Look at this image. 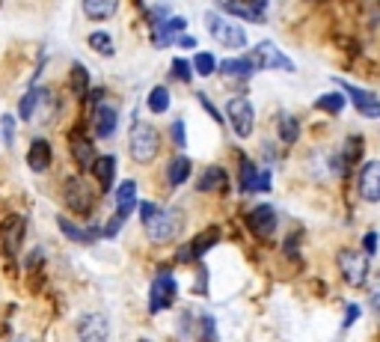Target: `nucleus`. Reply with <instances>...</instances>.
<instances>
[{
    "label": "nucleus",
    "instance_id": "obj_6",
    "mask_svg": "<svg viewBox=\"0 0 380 342\" xmlns=\"http://www.w3.org/2000/svg\"><path fill=\"white\" fill-rule=\"evenodd\" d=\"M176 295H178L176 277L167 274V271H161L155 280H152V289H149V310L152 312L169 310V307H173V301H176Z\"/></svg>",
    "mask_w": 380,
    "mask_h": 342
},
{
    "label": "nucleus",
    "instance_id": "obj_23",
    "mask_svg": "<svg viewBox=\"0 0 380 342\" xmlns=\"http://www.w3.org/2000/svg\"><path fill=\"white\" fill-rule=\"evenodd\" d=\"M185 27H187V21H185L182 15L169 18V21H161V24H158V33L152 36V42H155L158 48H164V45L173 42V36H176V33H182V30H185Z\"/></svg>",
    "mask_w": 380,
    "mask_h": 342
},
{
    "label": "nucleus",
    "instance_id": "obj_32",
    "mask_svg": "<svg viewBox=\"0 0 380 342\" xmlns=\"http://www.w3.org/2000/svg\"><path fill=\"white\" fill-rule=\"evenodd\" d=\"M69 84H71V89H75V93H80V95H84L86 89H89V71L80 66V62H75V66H71Z\"/></svg>",
    "mask_w": 380,
    "mask_h": 342
},
{
    "label": "nucleus",
    "instance_id": "obj_9",
    "mask_svg": "<svg viewBox=\"0 0 380 342\" xmlns=\"http://www.w3.org/2000/svg\"><path fill=\"white\" fill-rule=\"evenodd\" d=\"M339 268L351 286H363L368 277V268H372V259L366 253H357V250H345V253L339 256Z\"/></svg>",
    "mask_w": 380,
    "mask_h": 342
},
{
    "label": "nucleus",
    "instance_id": "obj_35",
    "mask_svg": "<svg viewBox=\"0 0 380 342\" xmlns=\"http://www.w3.org/2000/svg\"><path fill=\"white\" fill-rule=\"evenodd\" d=\"M359 149H363V140H359V137H351L348 146H345V152H342V155H345V158H342V161H345V170L359 158Z\"/></svg>",
    "mask_w": 380,
    "mask_h": 342
},
{
    "label": "nucleus",
    "instance_id": "obj_47",
    "mask_svg": "<svg viewBox=\"0 0 380 342\" xmlns=\"http://www.w3.org/2000/svg\"><path fill=\"white\" fill-rule=\"evenodd\" d=\"M12 342H33V339H27V337H18V339H12Z\"/></svg>",
    "mask_w": 380,
    "mask_h": 342
},
{
    "label": "nucleus",
    "instance_id": "obj_28",
    "mask_svg": "<svg viewBox=\"0 0 380 342\" xmlns=\"http://www.w3.org/2000/svg\"><path fill=\"white\" fill-rule=\"evenodd\" d=\"M149 111L152 113H167L169 111V89L167 87H155L149 93Z\"/></svg>",
    "mask_w": 380,
    "mask_h": 342
},
{
    "label": "nucleus",
    "instance_id": "obj_48",
    "mask_svg": "<svg viewBox=\"0 0 380 342\" xmlns=\"http://www.w3.org/2000/svg\"><path fill=\"white\" fill-rule=\"evenodd\" d=\"M140 342H152V339H140Z\"/></svg>",
    "mask_w": 380,
    "mask_h": 342
},
{
    "label": "nucleus",
    "instance_id": "obj_43",
    "mask_svg": "<svg viewBox=\"0 0 380 342\" xmlns=\"http://www.w3.org/2000/svg\"><path fill=\"white\" fill-rule=\"evenodd\" d=\"M359 319V307H357V304H351V307H348V316H345V321H342V328H351V325H354V321Z\"/></svg>",
    "mask_w": 380,
    "mask_h": 342
},
{
    "label": "nucleus",
    "instance_id": "obj_19",
    "mask_svg": "<svg viewBox=\"0 0 380 342\" xmlns=\"http://www.w3.org/2000/svg\"><path fill=\"white\" fill-rule=\"evenodd\" d=\"M226 182H229V176H226V170L223 167H205L202 170V176H199V182H196V187L202 194H214V191H223L226 187Z\"/></svg>",
    "mask_w": 380,
    "mask_h": 342
},
{
    "label": "nucleus",
    "instance_id": "obj_39",
    "mask_svg": "<svg viewBox=\"0 0 380 342\" xmlns=\"http://www.w3.org/2000/svg\"><path fill=\"white\" fill-rule=\"evenodd\" d=\"M169 131H173V143L185 146V143H187V137H185V122H182V119H176L173 125H169Z\"/></svg>",
    "mask_w": 380,
    "mask_h": 342
},
{
    "label": "nucleus",
    "instance_id": "obj_38",
    "mask_svg": "<svg viewBox=\"0 0 380 342\" xmlns=\"http://www.w3.org/2000/svg\"><path fill=\"white\" fill-rule=\"evenodd\" d=\"M0 125H3V140H6V146H12V143H15V119H12V116H3V119H0Z\"/></svg>",
    "mask_w": 380,
    "mask_h": 342
},
{
    "label": "nucleus",
    "instance_id": "obj_11",
    "mask_svg": "<svg viewBox=\"0 0 380 342\" xmlns=\"http://www.w3.org/2000/svg\"><path fill=\"white\" fill-rule=\"evenodd\" d=\"M339 87L345 89V95H351V102H354V107L363 116H368V119H380V98L375 93H368V89H359L354 84H345V80H339Z\"/></svg>",
    "mask_w": 380,
    "mask_h": 342
},
{
    "label": "nucleus",
    "instance_id": "obj_46",
    "mask_svg": "<svg viewBox=\"0 0 380 342\" xmlns=\"http://www.w3.org/2000/svg\"><path fill=\"white\" fill-rule=\"evenodd\" d=\"M372 307H375V310H380V286L372 292Z\"/></svg>",
    "mask_w": 380,
    "mask_h": 342
},
{
    "label": "nucleus",
    "instance_id": "obj_8",
    "mask_svg": "<svg viewBox=\"0 0 380 342\" xmlns=\"http://www.w3.org/2000/svg\"><path fill=\"white\" fill-rule=\"evenodd\" d=\"M252 62L256 69H279V71H294V62L276 48L274 42H259L252 48Z\"/></svg>",
    "mask_w": 380,
    "mask_h": 342
},
{
    "label": "nucleus",
    "instance_id": "obj_31",
    "mask_svg": "<svg viewBox=\"0 0 380 342\" xmlns=\"http://www.w3.org/2000/svg\"><path fill=\"white\" fill-rule=\"evenodd\" d=\"M193 71H196V75H202V78L214 75V71H217V60H214V54L199 51L196 57H193Z\"/></svg>",
    "mask_w": 380,
    "mask_h": 342
},
{
    "label": "nucleus",
    "instance_id": "obj_13",
    "mask_svg": "<svg viewBox=\"0 0 380 342\" xmlns=\"http://www.w3.org/2000/svg\"><path fill=\"white\" fill-rule=\"evenodd\" d=\"M116 125H119V107L116 104H95V113H93V128H95V137H113L116 134Z\"/></svg>",
    "mask_w": 380,
    "mask_h": 342
},
{
    "label": "nucleus",
    "instance_id": "obj_2",
    "mask_svg": "<svg viewBox=\"0 0 380 342\" xmlns=\"http://www.w3.org/2000/svg\"><path fill=\"white\" fill-rule=\"evenodd\" d=\"M158 146H161V140H158L155 125H149V122H134L131 125L128 152H131V158L137 161V164H149V161H155Z\"/></svg>",
    "mask_w": 380,
    "mask_h": 342
},
{
    "label": "nucleus",
    "instance_id": "obj_36",
    "mask_svg": "<svg viewBox=\"0 0 380 342\" xmlns=\"http://www.w3.org/2000/svg\"><path fill=\"white\" fill-rule=\"evenodd\" d=\"M173 75L178 78V80H187L193 78V69H190V60H185V57H178V60H173Z\"/></svg>",
    "mask_w": 380,
    "mask_h": 342
},
{
    "label": "nucleus",
    "instance_id": "obj_10",
    "mask_svg": "<svg viewBox=\"0 0 380 342\" xmlns=\"http://www.w3.org/2000/svg\"><path fill=\"white\" fill-rule=\"evenodd\" d=\"M62 200L75 214H89L93 212V194H89V187L80 182L78 176L66 179V185H62Z\"/></svg>",
    "mask_w": 380,
    "mask_h": 342
},
{
    "label": "nucleus",
    "instance_id": "obj_24",
    "mask_svg": "<svg viewBox=\"0 0 380 342\" xmlns=\"http://www.w3.org/2000/svg\"><path fill=\"white\" fill-rule=\"evenodd\" d=\"M71 155H75L78 161V167H84V170H93L95 164V149H93V143H89L86 137H71Z\"/></svg>",
    "mask_w": 380,
    "mask_h": 342
},
{
    "label": "nucleus",
    "instance_id": "obj_15",
    "mask_svg": "<svg viewBox=\"0 0 380 342\" xmlns=\"http://www.w3.org/2000/svg\"><path fill=\"white\" fill-rule=\"evenodd\" d=\"M241 191L244 194L270 191V173H268V170H256L252 161H244V164H241Z\"/></svg>",
    "mask_w": 380,
    "mask_h": 342
},
{
    "label": "nucleus",
    "instance_id": "obj_12",
    "mask_svg": "<svg viewBox=\"0 0 380 342\" xmlns=\"http://www.w3.org/2000/svg\"><path fill=\"white\" fill-rule=\"evenodd\" d=\"M357 187L366 203H380V161H368V164L359 170Z\"/></svg>",
    "mask_w": 380,
    "mask_h": 342
},
{
    "label": "nucleus",
    "instance_id": "obj_1",
    "mask_svg": "<svg viewBox=\"0 0 380 342\" xmlns=\"http://www.w3.org/2000/svg\"><path fill=\"white\" fill-rule=\"evenodd\" d=\"M18 111H21L24 122L45 125V122L54 119V113H57V102H54V93L48 87H33L30 93L21 98V107H18Z\"/></svg>",
    "mask_w": 380,
    "mask_h": 342
},
{
    "label": "nucleus",
    "instance_id": "obj_17",
    "mask_svg": "<svg viewBox=\"0 0 380 342\" xmlns=\"http://www.w3.org/2000/svg\"><path fill=\"white\" fill-rule=\"evenodd\" d=\"M137 205H140L137 203V182H134V179H128V182H122L119 191H116V214L128 220L131 212L137 209Z\"/></svg>",
    "mask_w": 380,
    "mask_h": 342
},
{
    "label": "nucleus",
    "instance_id": "obj_37",
    "mask_svg": "<svg viewBox=\"0 0 380 342\" xmlns=\"http://www.w3.org/2000/svg\"><path fill=\"white\" fill-rule=\"evenodd\" d=\"M122 223H125V218H119V214H113V218H110V220H107L104 227H102V236H107V238H116V236H119V227H122Z\"/></svg>",
    "mask_w": 380,
    "mask_h": 342
},
{
    "label": "nucleus",
    "instance_id": "obj_41",
    "mask_svg": "<svg viewBox=\"0 0 380 342\" xmlns=\"http://www.w3.org/2000/svg\"><path fill=\"white\" fill-rule=\"evenodd\" d=\"M196 98H199V102H202V107H205V111H208V113H211V116H214V119H217V122H220V119H223V116H220V111H217V107L211 104V98H208V95H202V93H199Z\"/></svg>",
    "mask_w": 380,
    "mask_h": 342
},
{
    "label": "nucleus",
    "instance_id": "obj_26",
    "mask_svg": "<svg viewBox=\"0 0 380 342\" xmlns=\"http://www.w3.org/2000/svg\"><path fill=\"white\" fill-rule=\"evenodd\" d=\"M187 176H190V158H187V155L173 158V164L167 167V182H169V187L185 185V182H187Z\"/></svg>",
    "mask_w": 380,
    "mask_h": 342
},
{
    "label": "nucleus",
    "instance_id": "obj_44",
    "mask_svg": "<svg viewBox=\"0 0 380 342\" xmlns=\"http://www.w3.org/2000/svg\"><path fill=\"white\" fill-rule=\"evenodd\" d=\"M241 6H247V9H252V12L265 15V6H268V0H244Z\"/></svg>",
    "mask_w": 380,
    "mask_h": 342
},
{
    "label": "nucleus",
    "instance_id": "obj_30",
    "mask_svg": "<svg viewBox=\"0 0 380 342\" xmlns=\"http://www.w3.org/2000/svg\"><path fill=\"white\" fill-rule=\"evenodd\" d=\"M315 107H318V111H327V113H342V111H345V95H342V93H327V95H321L318 102H315Z\"/></svg>",
    "mask_w": 380,
    "mask_h": 342
},
{
    "label": "nucleus",
    "instance_id": "obj_34",
    "mask_svg": "<svg viewBox=\"0 0 380 342\" xmlns=\"http://www.w3.org/2000/svg\"><path fill=\"white\" fill-rule=\"evenodd\" d=\"M196 334L202 342H217V328H214V319L211 316H199V328Z\"/></svg>",
    "mask_w": 380,
    "mask_h": 342
},
{
    "label": "nucleus",
    "instance_id": "obj_5",
    "mask_svg": "<svg viewBox=\"0 0 380 342\" xmlns=\"http://www.w3.org/2000/svg\"><path fill=\"white\" fill-rule=\"evenodd\" d=\"M226 113H229V122L238 137H250L252 125H256V111H252V102L244 95H235L226 102Z\"/></svg>",
    "mask_w": 380,
    "mask_h": 342
},
{
    "label": "nucleus",
    "instance_id": "obj_3",
    "mask_svg": "<svg viewBox=\"0 0 380 342\" xmlns=\"http://www.w3.org/2000/svg\"><path fill=\"white\" fill-rule=\"evenodd\" d=\"M205 24H208V33H211V39H217L220 45L232 51H241L244 45H247V33H244V27H238L235 21H229L226 15L220 12H208L205 15Z\"/></svg>",
    "mask_w": 380,
    "mask_h": 342
},
{
    "label": "nucleus",
    "instance_id": "obj_33",
    "mask_svg": "<svg viewBox=\"0 0 380 342\" xmlns=\"http://www.w3.org/2000/svg\"><path fill=\"white\" fill-rule=\"evenodd\" d=\"M89 48H93V51H98V54H113L110 33H104V30H95L93 36H89Z\"/></svg>",
    "mask_w": 380,
    "mask_h": 342
},
{
    "label": "nucleus",
    "instance_id": "obj_18",
    "mask_svg": "<svg viewBox=\"0 0 380 342\" xmlns=\"http://www.w3.org/2000/svg\"><path fill=\"white\" fill-rule=\"evenodd\" d=\"M217 69H220L226 78H238V80H247V78H252L259 71L256 62H252V57H232V60L220 62Z\"/></svg>",
    "mask_w": 380,
    "mask_h": 342
},
{
    "label": "nucleus",
    "instance_id": "obj_27",
    "mask_svg": "<svg viewBox=\"0 0 380 342\" xmlns=\"http://www.w3.org/2000/svg\"><path fill=\"white\" fill-rule=\"evenodd\" d=\"M57 223H60L62 236L71 238V241H78V244H86V241H93V238H95V232H84L80 227H75V223H71L69 218H57Z\"/></svg>",
    "mask_w": 380,
    "mask_h": 342
},
{
    "label": "nucleus",
    "instance_id": "obj_14",
    "mask_svg": "<svg viewBox=\"0 0 380 342\" xmlns=\"http://www.w3.org/2000/svg\"><path fill=\"white\" fill-rule=\"evenodd\" d=\"M247 227L256 232V236H261V238L274 236V229H276V212H274V205H256V209L247 214Z\"/></svg>",
    "mask_w": 380,
    "mask_h": 342
},
{
    "label": "nucleus",
    "instance_id": "obj_16",
    "mask_svg": "<svg viewBox=\"0 0 380 342\" xmlns=\"http://www.w3.org/2000/svg\"><path fill=\"white\" fill-rule=\"evenodd\" d=\"M21 238H24V218L12 214V218L0 227V244H3V250L9 256H15L18 247H21Z\"/></svg>",
    "mask_w": 380,
    "mask_h": 342
},
{
    "label": "nucleus",
    "instance_id": "obj_7",
    "mask_svg": "<svg viewBox=\"0 0 380 342\" xmlns=\"http://www.w3.org/2000/svg\"><path fill=\"white\" fill-rule=\"evenodd\" d=\"M78 339L80 342H107L110 339V321H107L104 312H84L78 319Z\"/></svg>",
    "mask_w": 380,
    "mask_h": 342
},
{
    "label": "nucleus",
    "instance_id": "obj_40",
    "mask_svg": "<svg viewBox=\"0 0 380 342\" xmlns=\"http://www.w3.org/2000/svg\"><path fill=\"white\" fill-rule=\"evenodd\" d=\"M158 212H161V205H155V203H140V218H143V223L152 220Z\"/></svg>",
    "mask_w": 380,
    "mask_h": 342
},
{
    "label": "nucleus",
    "instance_id": "obj_22",
    "mask_svg": "<svg viewBox=\"0 0 380 342\" xmlns=\"http://www.w3.org/2000/svg\"><path fill=\"white\" fill-rule=\"evenodd\" d=\"M93 173H95L98 182H102L104 191H110L113 179H116V155H98L95 164H93Z\"/></svg>",
    "mask_w": 380,
    "mask_h": 342
},
{
    "label": "nucleus",
    "instance_id": "obj_29",
    "mask_svg": "<svg viewBox=\"0 0 380 342\" xmlns=\"http://www.w3.org/2000/svg\"><path fill=\"white\" fill-rule=\"evenodd\" d=\"M279 137H283V143H294L297 137H300V122L288 113L279 116Z\"/></svg>",
    "mask_w": 380,
    "mask_h": 342
},
{
    "label": "nucleus",
    "instance_id": "obj_20",
    "mask_svg": "<svg viewBox=\"0 0 380 342\" xmlns=\"http://www.w3.org/2000/svg\"><path fill=\"white\" fill-rule=\"evenodd\" d=\"M80 3H84V15L93 21H107L119 9V0H80Z\"/></svg>",
    "mask_w": 380,
    "mask_h": 342
},
{
    "label": "nucleus",
    "instance_id": "obj_45",
    "mask_svg": "<svg viewBox=\"0 0 380 342\" xmlns=\"http://www.w3.org/2000/svg\"><path fill=\"white\" fill-rule=\"evenodd\" d=\"M178 45H182V48H196V39H193V36H187V33H182V36H178Z\"/></svg>",
    "mask_w": 380,
    "mask_h": 342
},
{
    "label": "nucleus",
    "instance_id": "obj_21",
    "mask_svg": "<svg viewBox=\"0 0 380 342\" xmlns=\"http://www.w3.org/2000/svg\"><path fill=\"white\" fill-rule=\"evenodd\" d=\"M27 164H30V170H36V173H45V170L51 167V146H48V140H33L30 143Z\"/></svg>",
    "mask_w": 380,
    "mask_h": 342
},
{
    "label": "nucleus",
    "instance_id": "obj_25",
    "mask_svg": "<svg viewBox=\"0 0 380 342\" xmlns=\"http://www.w3.org/2000/svg\"><path fill=\"white\" fill-rule=\"evenodd\" d=\"M217 241H220V232H217L214 227L208 229L205 236H196V238L187 244V250H190V259H202V256L208 253V250H211V247L217 244Z\"/></svg>",
    "mask_w": 380,
    "mask_h": 342
},
{
    "label": "nucleus",
    "instance_id": "obj_42",
    "mask_svg": "<svg viewBox=\"0 0 380 342\" xmlns=\"http://www.w3.org/2000/svg\"><path fill=\"white\" fill-rule=\"evenodd\" d=\"M363 250H366V256L372 259V253L377 250V236H375V232H368V236L363 238Z\"/></svg>",
    "mask_w": 380,
    "mask_h": 342
},
{
    "label": "nucleus",
    "instance_id": "obj_4",
    "mask_svg": "<svg viewBox=\"0 0 380 342\" xmlns=\"http://www.w3.org/2000/svg\"><path fill=\"white\" fill-rule=\"evenodd\" d=\"M182 212L178 209H161L155 218L146 220L143 227H146V236L155 241V244H167L169 238H176V232L182 229Z\"/></svg>",
    "mask_w": 380,
    "mask_h": 342
}]
</instances>
